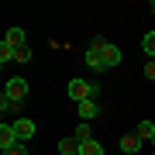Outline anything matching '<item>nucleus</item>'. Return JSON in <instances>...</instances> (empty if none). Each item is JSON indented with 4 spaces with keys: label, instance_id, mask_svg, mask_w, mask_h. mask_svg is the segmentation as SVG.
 Returning a JSON list of instances; mask_svg holds the SVG:
<instances>
[{
    "label": "nucleus",
    "instance_id": "nucleus-1",
    "mask_svg": "<svg viewBox=\"0 0 155 155\" xmlns=\"http://www.w3.org/2000/svg\"><path fill=\"white\" fill-rule=\"evenodd\" d=\"M69 97L76 100V104H83V100H97V93H100V86L97 83H86V79H69Z\"/></svg>",
    "mask_w": 155,
    "mask_h": 155
},
{
    "label": "nucleus",
    "instance_id": "nucleus-2",
    "mask_svg": "<svg viewBox=\"0 0 155 155\" xmlns=\"http://www.w3.org/2000/svg\"><path fill=\"white\" fill-rule=\"evenodd\" d=\"M104 45H107V38H93L90 48H86V66L93 72H107V66H104Z\"/></svg>",
    "mask_w": 155,
    "mask_h": 155
},
{
    "label": "nucleus",
    "instance_id": "nucleus-3",
    "mask_svg": "<svg viewBox=\"0 0 155 155\" xmlns=\"http://www.w3.org/2000/svg\"><path fill=\"white\" fill-rule=\"evenodd\" d=\"M4 97H7V100H14V104H24V97H28V79H21V76L7 79V86H4Z\"/></svg>",
    "mask_w": 155,
    "mask_h": 155
},
{
    "label": "nucleus",
    "instance_id": "nucleus-4",
    "mask_svg": "<svg viewBox=\"0 0 155 155\" xmlns=\"http://www.w3.org/2000/svg\"><path fill=\"white\" fill-rule=\"evenodd\" d=\"M17 145H24L21 138H17V127H14V121H4L0 124V148H17Z\"/></svg>",
    "mask_w": 155,
    "mask_h": 155
},
{
    "label": "nucleus",
    "instance_id": "nucleus-5",
    "mask_svg": "<svg viewBox=\"0 0 155 155\" xmlns=\"http://www.w3.org/2000/svg\"><path fill=\"white\" fill-rule=\"evenodd\" d=\"M14 127H17V138H21V141H31L35 138V121H31V117H17Z\"/></svg>",
    "mask_w": 155,
    "mask_h": 155
},
{
    "label": "nucleus",
    "instance_id": "nucleus-6",
    "mask_svg": "<svg viewBox=\"0 0 155 155\" xmlns=\"http://www.w3.org/2000/svg\"><path fill=\"white\" fill-rule=\"evenodd\" d=\"M76 114H79V121H93L100 114V104L97 100H83V104H76Z\"/></svg>",
    "mask_w": 155,
    "mask_h": 155
},
{
    "label": "nucleus",
    "instance_id": "nucleus-7",
    "mask_svg": "<svg viewBox=\"0 0 155 155\" xmlns=\"http://www.w3.org/2000/svg\"><path fill=\"white\" fill-rule=\"evenodd\" d=\"M141 148H145V145H141V138H138L134 131H131V134H124V138H121V152H124V155H138Z\"/></svg>",
    "mask_w": 155,
    "mask_h": 155
},
{
    "label": "nucleus",
    "instance_id": "nucleus-8",
    "mask_svg": "<svg viewBox=\"0 0 155 155\" xmlns=\"http://www.w3.org/2000/svg\"><path fill=\"white\" fill-rule=\"evenodd\" d=\"M134 134L141 138V145H155V124H152V121H138Z\"/></svg>",
    "mask_w": 155,
    "mask_h": 155
},
{
    "label": "nucleus",
    "instance_id": "nucleus-9",
    "mask_svg": "<svg viewBox=\"0 0 155 155\" xmlns=\"http://www.w3.org/2000/svg\"><path fill=\"white\" fill-rule=\"evenodd\" d=\"M117 62H121V48H117L114 41H107V45H104V66H107V69H114Z\"/></svg>",
    "mask_w": 155,
    "mask_h": 155
},
{
    "label": "nucleus",
    "instance_id": "nucleus-10",
    "mask_svg": "<svg viewBox=\"0 0 155 155\" xmlns=\"http://www.w3.org/2000/svg\"><path fill=\"white\" fill-rule=\"evenodd\" d=\"M59 152L62 155H79V141L72 138V134H69V138H59Z\"/></svg>",
    "mask_w": 155,
    "mask_h": 155
},
{
    "label": "nucleus",
    "instance_id": "nucleus-11",
    "mask_svg": "<svg viewBox=\"0 0 155 155\" xmlns=\"http://www.w3.org/2000/svg\"><path fill=\"white\" fill-rule=\"evenodd\" d=\"M72 138H76L79 145H83V141H93V134H90V121H79L76 131H72Z\"/></svg>",
    "mask_w": 155,
    "mask_h": 155
},
{
    "label": "nucleus",
    "instance_id": "nucleus-12",
    "mask_svg": "<svg viewBox=\"0 0 155 155\" xmlns=\"http://www.w3.org/2000/svg\"><path fill=\"white\" fill-rule=\"evenodd\" d=\"M4 41H7V45H14V48H21V45H28V41H24V31H21V28H11V31L4 35Z\"/></svg>",
    "mask_w": 155,
    "mask_h": 155
},
{
    "label": "nucleus",
    "instance_id": "nucleus-13",
    "mask_svg": "<svg viewBox=\"0 0 155 155\" xmlns=\"http://www.w3.org/2000/svg\"><path fill=\"white\" fill-rule=\"evenodd\" d=\"M79 155H104V145H100L97 138L93 141H83V145H79Z\"/></svg>",
    "mask_w": 155,
    "mask_h": 155
},
{
    "label": "nucleus",
    "instance_id": "nucleus-14",
    "mask_svg": "<svg viewBox=\"0 0 155 155\" xmlns=\"http://www.w3.org/2000/svg\"><path fill=\"white\" fill-rule=\"evenodd\" d=\"M14 45H7V41H0V66H11V62H14Z\"/></svg>",
    "mask_w": 155,
    "mask_h": 155
},
{
    "label": "nucleus",
    "instance_id": "nucleus-15",
    "mask_svg": "<svg viewBox=\"0 0 155 155\" xmlns=\"http://www.w3.org/2000/svg\"><path fill=\"white\" fill-rule=\"evenodd\" d=\"M141 48H145V55H148V59H155V31H145Z\"/></svg>",
    "mask_w": 155,
    "mask_h": 155
},
{
    "label": "nucleus",
    "instance_id": "nucleus-16",
    "mask_svg": "<svg viewBox=\"0 0 155 155\" xmlns=\"http://www.w3.org/2000/svg\"><path fill=\"white\" fill-rule=\"evenodd\" d=\"M14 62H31V48L28 45H21V48L14 52Z\"/></svg>",
    "mask_w": 155,
    "mask_h": 155
},
{
    "label": "nucleus",
    "instance_id": "nucleus-17",
    "mask_svg": "<svg viewBox=\"0 0 155 155\" xmlns=\"http://www.w3.org/2000/svg\"><path fill=\"white\" fill-rule=\"evenodd\" d=\"M145 79H152V83H155V59L145 62Z\"/></svg>",
    "mask_w": 155,
    "mask_h": 155
},
{
    "label": "nucleus",
    "instance_id": "nucleus-18",
    "mask_svg": "<svg viewBox=\"0 0 155 155\" xmlns=\"http://www.w3.org/2000/svg\"><path fill=\"white\" fill-rule=\"evenodd\" d=\"M4 155H28V148H24V145H17V148H7Z\"/></svg>",
    "mask_w": 155,
    "mask_h": 155
},
{
    "label": "nucleus",
    "instance_id": "nucleus-19",
    "mask_svg": "<svg viewBox=\"0 0 155 155\" xmlns=\"http://www.w3.org/2000/svg\"><path fill=\"white\" fill-rule=\"evenodd\" d=\"M148 11H152V14H155V0H152V4H148Z\"/></svg>",
    "mask_w": 155,
    "mask_h": 155
},
{
    "label": "nucleus",
    "instance_id": "nucleus-20",
    "mask_svg": "<svg viewBox=\"0 0 155 155\" xmlns=\"http://www.w3.org/2000/svg\"><path fill=\"white\" fill-rule=\"evenodd\" d=\"M152 155H155V148H152Z\"/></svg>",
    "mask_w": 155,
    "mask_h": 155
}]
</instances>
